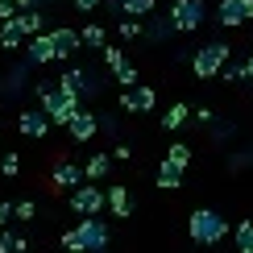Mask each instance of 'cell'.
Here are the masks:
<instances>
[{"label":"cell","instance_id":"obj_32","mask_svg":"<svg viewBox=\"0 0 253 253\" xmlns=\"http://www.w3.org/2000/svg\"><path fill=\"white\" fill-rule=\"evenodd\" d=\"M195 121H199V125H212V121H216V112H212V108H199V112H195Z\"/></svg>","mask_w":253,"mask_h":253},{"label":"cell","instance_id":"obj_16","mask_svg":"<svg viewBox=\"0 0 253 253\" xmlns=\"http://www.w3.org/2000/svg\"><path fill=\"white\" fill-rule=\"evenodd\" d=\"M21 42H25V34H21L17 21H13V17L0 21V46H4V50H21Z\"/></svg>","mask_w":253,"mask_h":253},{"label":"cell","instance_id":"obj_13","mask_svg":"<svg viewBox=\"0 0 253 253\" xmlns=\"http://www.w3.org/2000/svg\"><path fill=\"white\" fill-rule=\"evenodd\" d=\"M50 38H54V54L58 58H71L75 50L83 46V38H79V29H67V25H58V29H50Z\"/></svg>","mask_w":253,"mask_h":253},{"label":"cell","instance_id":"obj_33","mask_svg":"<svg viewBox=\"0 0 253 253\" xmlns=\"http://www.w3.org/2000/svg\"><path fill=\"white\" fill-rule=\"evenodd\" d=\"M112 158H117V162H129L133 150H129V145H117V150H112Z\"/></svg>","mask_w":253,"mask_h":253},{"label":"cell","instance_id":"obj_15","mask_svg":"<svg viewBox=\"0 0 253 253\" xmlns=\"http://www.w3.org/2000/svg\"><path fill=\"white\" fill-rule=\"evenodd\" d=\"M104 199H108V208H112V216H133V199H129V191H125L121 183H112L108 191H104Z\"/></svg>","mask_w":253,"mask_h":253},{"label":"cell","instance_id":"obj_6","mask_svg":"<svg viewBox=\"0 0 253 253\" xmlns=\"http://www.w3.org/2000/svg\"><path fill=\"white\" fill-rule=\"evenodd\" d=\"M104 204H108V199H104V191L96 183H79L75 191H71V208H75L79 216H100Z\"/></svg>","mask_w":253,"mask_h":253},{"label":"cell","instance_id":"obj_1","mask_svg":"<svg viewBox=\"0 0 253 253\" xmlns=\"http://www.w3.org/2000/svg\"><path fill=\"white\" fill-rule=\"evenodd\" d=\"M38 96H42V112L50 117V125H67L79 112V96L67 91L62 83H58V87H54V83H38Z\"/></svg>","mask_w":253,"mask_h":253},{"label":"cell","instance_id":"obj_4","mask_svg":"<svg viewBox=\"0 0 253 253\" xmlns=\"http://www.w3.org/2000/svg\"><path fill=\"white\" fill-rule=\"evenodd\" d=\"M170 25H174V34H191V29H199L204 25V0H174Z\"/></svg>","mask_w":253,"mask_h":253},{"label":"cell","instance_id":"obj_26","mask_svg":"<svg viewBox=\"0 0 253 253\" xmlns=\"http://www.w3.org/2000/svg\"><path fill=\"white\" fill-rule=\"evenodd\" d=\"M0 174H4V178H17V174H21V158H17V154H4V158H0Z\"/></svg>","mask_w":253,"mask_h":253},{"label":"cell","instance_id":"obj_28","mask_svg":"<svg viewBox=\"0 0 253 253\" xmlns=\"http://www.w3.org/2000/svg\"><path fill=\"white\" fill-rule=\"evenodd\" d=\"M62 249H71V253H83V241H79V233H75V228H67V233H62Z\"/></svg>","mask_w":253,"mask_h":253},{"label":"cell","instance_id":"obj_35","mask_svg":"<svg viewBox=\"0 0 253 253\" xmlns=\"http://www.w3.org/2000/svg\"><path fill=\"white\" fill-rule=\"evenodd\" d=\"M4 220H13V204H0V228H4Z\"/></svg>","mask_w":253,"mask_h":253},{"label":"cell","instance_id":"obj_36","mask_svg":"<svg viewBox=\"0 0 253 253\" xmlns=\"http://www.w3.org/2000/svg\"><path fill=\"white\" fill-rule=\"evenodd\" d=\"M13 4H17V13H21V8H38V0H13Z\"/></svg>","mask_w":253,"mask_h":253},{"label":"cell","instance_id":"obj_34","mask_svg":"<svg viewBox=\"0 0 253 253\" xmlns=\"http://www.w3.org/2000/svg\"><path fill=\"white\" fill-rule=\"evenodd\" d=\"M96 4H100V0H75V8H79V13H91Z\"/></svg>","mask_w":253,"mask_h":253},{"label":"cell","instance_id":"obj_20","mask_svg":"<svg viewBox=\"0 0 253 253\" xmlns=\"http://www.w3.org/2000/svg\"><path fill=\"white\" fill-rule=\"evenodd\" d=\"M233 241L241 253H253V220H241V224L233 228Z\"/></svg>","mask_w":253,"mask_h":253},{"label":"cell","instance_id":"obj_11","mask_svg":"<svg viewBox=\"0 0 253 253\" xmlns=\"http://www.w3.org/2000/svg\"><path fill=\"white\" fill-rule=\"evenodd\" d=\"M58 83H62V87H67V91H75L79 100H83V96H91V91H96V75H91L87 67H71V71H67V75H62Z\"/></svg>","mask_w":253,"mask_h":253},{"label":"cell","instance_id":"obj_22","mask_svg":"<svg viewBox=\"0 0 253 253\" xmlns=\"http://www.w3.org/2000/svg\"><path fill=\"white\" fill-rule=\"evenodd\" d=\"M121 13L125 17H145V13H154V0H121Z\"/></svg>","mask_w":253,"mask_h":253},{"label":"cell","instance_id":"obj_17","mask_svg":"<svg viewBox=\"0 0 253 253\" xmlns=\"http://www.w3.org/2000/svg\"><path fill=\"white\" fill-rule=\"evenodd\" d=\"M13 21L21 25V34H25V38L42 34V13H38V8H21V13H13Z\"/></svg>","mask_w":253,"mask_h":253},{"label":"cell","instance_id":"obj_10","mask_svg":"<svg viewBox=\"0 0 253 253\" xmlns=\"http://www.w3.org/2000/svg\"><path fill=\"white\" fill-rule=\"evenodd\" d=\"M17 129L25 133V137H34V141H42V137L50 133V117H46L42 108H25V112L17 117Z\"/></svg>","mask_w":253,"mask_h":253},{"label":"cell","instance_id":"obj_24","mask_svg":"<svg viewBox=\"0 0 253 253\" xmlns=\"http://www.w3.org/2000/svg\"><path fill=\"white\" fill-rule=\"evenodd\" d=\"M79 38H83V46H96V50H104V29H100V25L79 29Z\"/></svg>","mask_w":253,"mask_h":253},{"label":"cell","instance_id":"obj_5","mask_svg":"<svg viewBox=\"0 0 253 253\" xmlns=\"http://www.w3.org/2000/svg\"><path fill=\"white\" fill-rule=\"evenodd\" d=\"M75 233L83 241V253H104V249H108V224L96 220V216H83L75 224Z\"/></svg>","mask_w":253,"mask_h":253},{"label":"cell","instance_id":"obj_9","mask_svg":"<svg viewBox=\"0 0 253 253\" xmlns=\"http://www.w3.org/2000/svg\"><path fill=\"white\" fill-rule=\"evenodd\" d=\"M83 166H75V162H58L54 170H50V187H54V191H75V187L83 183Z\"/></svg>","mask_w":253,"mask_h":253},{"label":"cell","instance_id":"obj_23","mask_svg":"<svg viewBox=\"0 0 253 253\" xmlns=\"http://www.w3.org/2000/svg\"><path fill=\"white\" fill-rule=\"evenodd\" d=\"M166 158H170L174 166H183V170H187V166H191V145H183V141H174V145H170V154H166Z\"/></svg>","mask_w":253,"mask_h":253},{"label":"cell","instance_id":"obj_19","mask_svg":"<svg viewBox=\"0 0 253 253\" xmlns=\"http://www.w3.org/2000/svg\"><path fill=\"white\" fill-rule=\"evenodd\" d=\"M187 117H191V108H187V104H170V108H166V117H162V129H183Z\"/></svg>","mask_w":253,"mask_h":253},{"label":"cell","instance_id":"obj_30","mask_svg":"<svg viewBox=\"0 0 253 253\" xmlns=\"http://www.w3.org/2000/svg\"><path fill=\"white\" fill-rule=\"evenodd\" d=\"M141 34V25H137V21H121V38H137Z\"/></svg>","mask_w":253,"mask_h":253},{"label":"cell","instance_id":"obj_31","mask_svg":"<svg viewBox=\"0 0 253 253\" xmlns=\"http://www.w3.org/2000/svg\"><path fill=\"white\" fill-rule=\"evenodd\" d=\"M170 34H174L170 21H158V25H154V38H170Z\"/></svg>","mask_w":253,"mask_h":253},{"label":"cell","instance_id":"obj_12","mask_svg":"<svg viewBox=\"0 0 253 253\" xmlns=\"http://www.w3.org/2000/svg\"><path fill=\"white\" fill-rule=\"evenodd\" d=\"M121 104H125V112H154L158 91H154V87H145V83H137L133 91H125V96H121Z\"/></svg>","mask_w":253,"mask_h":253},{"label":"cell","instance_id":"obj_2","mask_svg":"<svg viewBox=\"0 0 253 253\" xmlns=\"http://www.w3.org/2000/svg\"><path fill=\"white\" fill-rule=\"evenodd\" d=\"M191 241L195 245H220L224 241V233H228V220L220 216V212H212V208H199V212H191Z\"/></svg>","mask_w":253,"mask_h":253},{"label":"cell","instance_id":"obj_18","mask_svg":"<svg viewBox=\"0 0 253 253\" xmlns=\"http://www.w3.org/2000/svg\"><path fill=\"white\" fill-rule=\"evenodd\" d=\"M178 183H183V166H174L170 158H166V162L158 166V187H166V191H174Z\"/></svg>","mask_w":253,"mask_h":253},{"label":"cell","instance_id":"obj_21","mask_svg":"<svg viewBox=\"0 0 253 253\" xmlns=\"http://www.w3.org/2000/svg\"><path fill=\"white\" fill-rule=\"evenodd\" d=\"M108 170H112V158L108 154H91V162L83 166V174H87V178H104Z\"/></svg>","mask_w":253,"mask_h":253},{"label":"cell","instance_id":"obj_27","mask_svg":"<svg viewBox=\"0 0 253 253\" xmlns=\"http://www.w3.org/2000/svg\"><path fill=\"white\" fill-rule=\"evenodd\" d=\"M104 62H108L112 71H121V67H125V54H121L117 46H108V42H104Z\"/></svg>","mask_w":253,"mask_h":253},{"label":"cell","instance_id":"obj_37","mask_svg":"<svg viewBox=\"0 0 253 253\" xmlns=\"http://www.w3.org/2000/svg\"><path fill=\"white\" fill-rule=\"evenodd\" d=\"M245 79H253V58H249V62H245Z\"/></svg>","mask_w":253,"mask_h":253},{"label":"cell","instance_id":"obj_7","mask_svg":"<svg viewBox=\"0 0 253 253\" xmlns=\"http://www.w3.org/2000/svg\"><path fill=\"white\" fill-rule=\"evenodd\" d=\"M54 38L50 34H34L25 42V62H34V67H46V62H54Z\"/></svg>","mask_w":253,"mask_h":253},{"label":"cell","instance_id":"obj_14","mask_svg":"<svg viewBox=\"0 0 253 253\" xmlns=\"http://www.w3.org/2000/svg\"><path fill=\"white\" fill-rule=\"evenodd\" d=\"M67 129H71V137H75V141H91V137H96V129H100V121L91 117V112H75V117L67 121Z\"/></svg>","mask_w":253,"mask_h":253},{"label":"cell","instance_id":"obj_29","mask_svg":"<svg viewBox=\"0 0 253 253\" xmlns=\"http://www.w3.org/2000/svg\"><path fill=\"white\" fill-rule=\"evenodd\" d=\"M117 79L125 83V87H133V83H137V67H129V62H125V67L117 71Z\"/></svg>","mask_w":253,"mask_h":253},{"label":"cell","instance_id":"obj_25","mask_svg":"<svg viewBox=\"0 0 253 253\" xmlns=\"http://www.w3.org/2000/svg\"><path fill=\"white\" fill-rule=\"evenodd\" d=\"M34 216H38L34 199H17V204H13V220H34Z\"/></svg>","mask_w":253,"mask_h":253},{"label":"cell","instance_id":"obj_8","mask_svg":"<svg viewBox=\"0 0 253 253\" xmlns=\"http://www.w3.org/2000/svg\"><path fill=\"white\" fill-rule=\"evenodd\" d=\"M253 17V0H220V25H228V29H237V25H245V21Z\"/></svg>","mask_w":253,"mask_h":253},{"label":"cell","instance_id":"obj_3","mask_svg":"<svg viewBox=\"0 0 253 253\" xmlns=\"http://www.w3.org/2000/svg\"><path fill=\"white\" fill-rule=\"evenodd\" d=\"M224 62H228V46H220V42H208V46H199V50H195L191 71H195V79H216L220 71H224Z\"/></svg>","mask_w":253,"mask_h":253}]
</instances>
